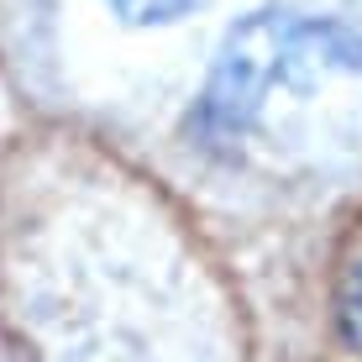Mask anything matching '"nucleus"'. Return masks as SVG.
Listing matches in <instances>:
<instances>
[{
  "mask_svg": "<svg viewBox=\"0 0 362 362\" xmlns=\"http://www.w3.org/2000/svg\"><path fill=\"white\" fill-rule=\"evenodd\" d=\"M326 74H362V32L341 16L263 6L231 21L221 53L194 95L189 136L205 153H236L263 127L273 95L310 90Z\"/></svg>",
  "mask_w": 362,
  "mask_h": 362,
  "instance_id": "f257e3e1",
  "label": "nucleus"
},
{
  "mask_svg": "<svg viewBox=\"0 0 362 362\" xmlns=\"http://www.w3.org/2000/svg\"><path fill=\"white\" fill-rule=\"evenodd\" d=\"M110 16H121L127 27H168V21L194 16L205 0H105Z\"/></svg>",
  "mask_w": 362,
  "mask_h": 362,
  "instance_id": "f03ea898",
  "label": "nucleus"
},
{
  "mask_svg": "<svg viewBox=\"0 0 362 362\" xmlns=\"http://www.w3.org/2000/svg\"><path fill=\"white\" fill-rule=\"evenodd\" d=\"M336 320H341L346 346L362 357V263H352V268H346V279H341V294H336Z\"/></svg>",
  "mask_w": 362,
  "mask_h": 362,
  "instance_id": "7ed1b4c3",
  "label": "nucleus"
}]
</instances>
